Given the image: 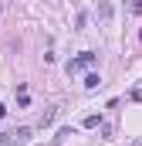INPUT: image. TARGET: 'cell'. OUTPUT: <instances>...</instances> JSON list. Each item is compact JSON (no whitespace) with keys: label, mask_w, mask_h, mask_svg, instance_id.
<instances>
[{"label":"cell","mask_w":142,"mask_h":146,"mask_svg":"<svg viewBox=\"0 0 142 146\" xmlns=\"http://www.w3.org/2000/svg\"><path fill=\"white\" fill-rule=\"evenodd\" d=\"M27 143H31V129L27 126H17V129L0 133V146H27Z\"/></svg>","instance_id":"obj_1"},{"label":"cell","mask_w":142,"mask_h":146,"mask_svg":"<svg viewBox=\"0 0 142 146\" xmlns=\"http://www.w3.org/2000/svg\"><path fill=\"white\" fill-rule=\"evenodd\" d=\"M95 61H98V54H95V51H81L78 58H71L68 65H64V72H68V75H78V72H85V68H91Z\"/></svg>","instance_id":"obj_2"},{"label":"cell","mask_w":142,"mask_h":146,"mask_svg":"<svg viewBox=\"0 0 142 146\" xmlns=\"http://www.w3.org/2000/svg\"><path fill=\"white\" fill-rule=\"evenodd\" d=\"M98 85H102V78H98L95 72H91V75H85V88H98Z\"/></svg>","instance_id":"obj_3"},{"label":"cell","mask_w":142,"mask_h":146,"mask_svg":"<svg viewBox=\"0 0 142 146\" xmlns=\"http://www.w3.org/2000/svg\"><path fill=\"white\" fill-rule=\"evenodd\" d=\"M95 126H102V115H85V129H95Z\"/></svg>","instance_id":"obj_4"},{"label":"cell","mask_w":142,"mask_h":146,"mask_svg":"<svg viewBox=\"0 0 142 146\" xmlns=\"http://www.w3.org/2000/svg\"><path fill=\"white\" fill-rule=\"evenodd\" d=\"M54 115H58V109H47V112H44V115H41V126H47V122H51Z\"/></svg>","instance_id":"obj_5"},{"label":"cell","mask_w":142,"mask_h":146,"mask_svg":"<svg viewBox=\"0 0 142 146\" xmlns=\"http://www.w3.org/2000/svg\"><path fill=\"white\" fill-rule=\"evenodd\" d=\"M3 115H7V106H3V102H0V119H3Z\"/></svg>","instance_id":"obj_6"},{"label":"cell","mask_w":142,"mask_h":146,"mask_svg":"<svg viewBox=\"0 0 142 146\" xmlns=\"http://www.w3.org/2000/svg\"><path fill=\"white\" fill-rule=\"evenodd\" d=\"M132 146H142V143H132Z\"/></svg>","instance_id":"obj_7"},{"label":"cell","mask_w":142,"mask_h":146,"mask_svg":"<svg viewBox=\"0 0 142 146\" xmlns=\"http://www.w3.org/2000/svg\"><path fill=\"white\" fill-rule=\"evenodd\" d=\"M139 37H142V31H139Z\"/></svg>","instance_id":"obj_8"},{"label":"cell","mask_w":142,"mask_h":146,"mask_svg":"<svg viewBox=\"0 0 142 146\" xmlns=\"http://www.w3.org/2000/svg\"><path fill=\"white\" fill-rule=\"evenodd\" d=\"M0 10H3V7H0Z\"/></svg>","instance_id":"obj_9"}]
</instances>
